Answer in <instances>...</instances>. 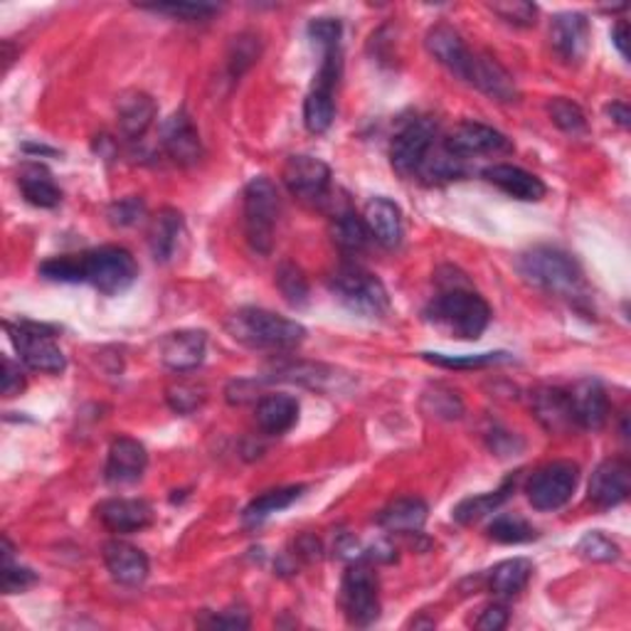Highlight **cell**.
Returning <instances> with one entry per match:
<instances>
[{
  "instance_id": "4316f807",
  "label": "cell",
  "mask_w": 631,
  "mask_h": 631,
  "mask_svg": "<svg viewBox=\"0 0 631 631\" xmlns=\"http://www.w3.org/2000/svg\"><path fill=\"white\" fill-rule=\"evenodd\" d=\"M254 417L264 434H269V437H279V434H286L298 422V400L292 395H284V392L264 395L257 402Z\"/></svg>"
},
{
  "instance_id": "bcb514c9",
  "label": "cell",
  "mask_w": 631,
  "mask_h": 631,
  "mask_svg": "<svg viewBox=\"0 0 631 631\" xmlns=\"http://www.w3.org/2000/svg\"><path fill=\"white\" fill-rule=\"evenodd\" d=\"M489 8L493 10V15H499L509 25H519V28L535 25L537 8L533 3H523V0H509V3H493Z\"/></svg>"
},
{
  "instance_id": "ac0fdd59",
  "label": "cell",
  "mask_w": 631,
  "mask_h": 631,
  "mask_svg": "<svg viewBox=\"0 0 631 631\" xmlns=\"http://www.w3.org/2000/svg\"><path fill=\"white\" fill-rule=\"evenodd\" d=\"M467 81L496 101L519 99V87H515L511 72L505 69L499 59L486 53H474Z\"/></svg>"
},
{
  "instance_id": "60d3db41",
  "label": "cell",
  "mask_w": 631,
  "mask_h": 631,
  "mask_svg": "<svg viewBox=\"0 0 631 631\" xmlns=\"http://www.w3.org/2000/svg\"><path fill=\"white\" fill-rule=\"evenodd\" d=\"M13 553H15L13 545H10L8 537H3V592L6 595L25 592L28 587H33L37 583V575L30 570V567L13 563Z\"/></svg>"
},
{
  "instance_id": "db71d44e",
  "label": "cell",
  "mask_w": 631,
  "mask_h": 631,
  "mask_svg": "<svg viewBox=\"0 0 631 631\" xmlns=\"http://www.w3.org/2000/svg\"><path fill=\"white\" fill-rule=\"evenodd\" d=\"M607 113H609V119H612V121L617 123V127L629 129L631 111H629V107L624 105V101H612V105L607 107Z\"/></svg>"
},
{
  "instance_id": "1f68e13d",
  "label": "cell",
  "mask_w": 631,
  "mask_h": 631,
  "mask_svg": "<svg viewBox=\"0 0 631 631\" xmlns=\"http://www.w3.org/2000/svg\"><path fill=\"white\" fill-rule=\"evenodd\" d=\"M533 577V563L525 557H513V561H503L489 573V589L496 597L511 599L519 597L527 587Z\"/></svg>"
},
{
  "instance_id": "9a60e30c",
  "label": "cell",
  "mask_w": 631,
  "mask_h": 631,
  "mask_svg": "<svg viewBox=\"0 0 631 631\" xmlns=\"http://www.w3.org/2000/svg\"><path fill=\"white\" fill-rule=\"evenodd\" d=\"M424 45H427V53L437 59L442 67H447L452 75H457L464 81L469 79L474 53L452 25H434L427 37H424Z\"/></svg>"
},
{
  "instance_id": "6da1fadb",
  "label": "cell",
  "mask_w": 631,
  "mask_h": 631,
  "mask_svg": "<svg viewBox=\"0 0 631 631\" xmlns=\"http://www.w3.org/2000/svg\"><path fill=\"white\" fill-rule=\"evenodd\" d=\"M40 276L62 284H91L101 294L127 292L137 282L139 264L123 247H97L81 254H59L40 264Z\"/></svg>"
},
{
  "instance_id": "f546056e",
  "label": "cell",
  "mask_w": 631,
  "mask_h": 631,
  "mask_svg": "<svg viewBox=\"0 0 631 631\" xmlns=\"http://www.w3.org/2000/svg\"><path fill=\"white\" fill-rule=\"evenodd\" d=\"M427 503L415 496H407V499H398L380 511L378 523L390 533H420L424 523H427Z\"/></svg>"
},
{
  "instance_id": "d4e9b609",
  "label": "cell",
  "mask_w": 631,
  "mask_h": 631,
  "mask_svg": "<svg viewBox=\"0 0 631 631\" xmlns=\"http://www.w3.org/2000/svg\"><path fill=\"white\" fill-rule=\"evenodd\" d=\"M159 107L146 91H123L117 101V117H119V131L129 141H139L146 133L153 121H156Z\"/></svg>"
},
{
  "instance_id": "f907efd6",
  "label": "cell",
  "mask_w": 631,
  "mask_h": 631,
  "mask_svg": "<svg viewBox=\"0 0 631 631\" xmlns=\"http://www.w3.org/2000/svg\"><path fill=\"white\" fill-rule=\"evenodd\" d=\"M505 624H509V609H505L503 605H491L481 612L479 622H476V629L501 631Z\"/></svg>"
},
{
  "instance_id": "7c38bea8",
  "label": "cell",
  "mask_w": 631,
  "mask_h": 631,
  "mask_svg": "<svg viewBox=\"0 0 631 631\" xmlns=\"http://www.w3.org/2000/svg\"><path fill=\"white\" fill-rule=\"evenodd\" d=\"M444 149L454 153L457 159L474 156H493V153H511L513 143L501 131H496L479 121H464L444 139Z\"/></svg>"
},
{
  "instance_id": "d590c367",
  "label": "cell",
  "mask_w": 631,
  "mask_h": 631,
  "mask_svg": "<svg viewBox=\"0 0 631 631\" xmlns=\"http://www.w3.org/2000/svg\"><path fill=\"white\" fill-rule=\"evenodd\" d=\"M489 537L503 545H519L535 541L537 531L531 523L523 521L521 515H499V519H493V523L489 525Z\"/></svg>"
},
{
  "instance_id": "3957f363",
  "label": "cell",
  "mask_w": 631,
  "mask_h": 631,
  "mask_svg": "<svg viewBox=\"0 0 631 631\" xmlns=\"http://www.w3.org/2000/svg\"><path fill=\"white\" fill-rule=\"evenodd\" d=\"M515 266L525 282L541 292L570 298V302L585 294L583 269L575 262V257L555 250V247H533L519 257Z\"/></svg>"
},
{
  "instance_id": "f5cc1de1",
  "label": "cell",
  "mask_w": 631,
  "mask_h": 631,
  "mask_svg": "<svg viewBox=\"0 0 631 631\" xmlns=\"http://www.w3.org/2000/svg\"><path fill=\"white\" fill-rule=\"evenodd\" d=\"M612 43L619 53H622V57H629V25H627V20H619V23L614 25Z\"/></svg>"
},
{
  "instance_id": "e575fe53",
  "label": "cell",
  "mask_w": 631,
  "mask_h": 631,
  "mask_svg": "<svg viewBox=\"0 0 631 631\" xmlns=\"http://www.w3.org/2000/svg\"><path fill=\"white\" fill-rule=\"evenodd\" d=\"M306 491V486H286V489H274L262 493L260 499H254L244 509V521L247 523H262L269 515H274L279 511H284L294 501L302 499V493Z\"/></svg>"
},
{
  "instance_id": "ffe728a7",
  "label": "cell",
  "mask_w": 631,
  "mask_h": 631,
  "mask_svg": "<svg viewBox=\"0 0 631 631\" xmlns=\"http://www.w3.org/2000/svg\"><path fill=\"white\" fill-rule=\"evenodd\" d=\"M483 178L489 181L496 188L503 191L509 198L515 200H523V203H537L545 198V183L537 178V175L527 173L519 165H511V163H496L489 165V168L483 171Z\"/></svg>"
},
{
  "instance_id": "8d00e7d4",
  "label": "cell",
  "mask_w": 631,
  "mask_h": 631,
  "mask_svg": "<svg viewBox=\"0 0 631 631\" xmlns=\"http://www.w3.org/2000/svg\"><path fill=\"white\" fill-rule=\"evenodd\" d=\"M276 286L282 296L286 298V304H292L296 308H302L308 304V282L302 269L292 262H282L276 269Z\"/></svg>"
},
{
  "instance_id": "484cf974",
  "label": "cell",
  "mask_w": 631,
  "mask_h": 631,
  "mask_svg": "<svg viewBox=\"0 0 631 631\" xmlns=\"http://www.w3.org/2000/svg\"><path fill=\"white\" fill-rule=\"evenodd\" d=\"M533 412L547 432L565 434L577 427L570 395L561 388H543L533 395Z\"/></svg>"
},
{
  "instance_id": "277c9868",
  "label": "cell",
  "mask_w": 631,
  "mask_h": 631,
  "mask_svg": "<svg viewBox=\"0 0 631 631\" xmlns=\"http://www.w3.org/2000/svg\"><path fill=\"white\" fill-rule=\"evenodd\" d=\"M227 330L237 344L254 350H294L306 338L302 324L266 308H240L227 318Z\"/></svg>"
},
{
  "instance_id": "7bdbcfd3",
  "label": "cell",
  "mask_w": 631,
  "mask_h": 631,
  "mask_svg": "<svg viewBox=\"0 0 631 631\" xmlns=\"http://www.w3.org/2000/svg\"><path fill=\"white\" fill-rule=\"evenodd\" d=\"M424 405L429 407L434 417H442V420H459L464 415L461 398L457 395V392L444 385H434L427 395H424Z\"/></svg>"
},
{
  "instance_id": "4dcf8cb0",
  "label": "cell",
  "mask_w": 631,
  "mask_h": 631,
  "mask_svg": "<svg viewBox=\"0 0 631 631\" xmlns=\"http://www.w3.org/2000/svg\"><path fill=\"white\" fill-rule=\"evenodd\" d=\"M18 185L25 200L35 208H57L62 203V191L55 185L53 175L40 163H28L18 175Z\"/></svg>"
},
{
  "instance_id": "4fadbf2b",
  "label": "cell",
  "mask_w": 631,
  "mask_h": 631,
  "mask_svg": "<svg viewBox=\"0 0 631 631\" xmlns=\"http://www.w3.org/2000/svg\"><path fill=\"white\" fill-rule=\"evenodd\" d=\"M284 185L304 203H318L330 188V168L314 156H292L284 165Z\"/></svg>"
},
{
  "instance_id": "44dd1931",
  "label": "cell",
  "mask_w": 631,
  "mask_h": 631,
  "mask_svg": "<svg viewBox=\"0 0 631 631\" xmlns=\"http://www.w3.org/2000/svg\"><path fill=\"white\" fill-rule=\"evenodd\" d=\"M97 515L111 533L119 535L139 533L153 523V509L141 499H109L97 505Z\"/></svg>"
},
{
  "instance_id": "30bf717a",
  "label": "cell",
  "mask_w": 631,
  "mask_h": 631,
  "mask_svg": "<svg viewBox=\"0 0 631 631\" xmlns=\"http://www.w3.org/2000/svg\"><path fill=\"white\" fill-rule=\"evenodd\" d=\"M579 481V469L573 461H553L527 479L525 493L535 511H557L573 499Z\"/></svg>"
},
{
  "instance_id": "816d5d0a",
  "label": "cell",
  "mask_w": 631,
  "mask_h": 631,
  "mask_svg": "<svg viewBox=\"0 0 631 631\" xmlns=\"http://www.w3.org/2000/svg\"><path fill=\"white\" fill-rule=\"evenodd\" d=\"M208 627H217V629H247L250 627V617H247V612H240V609H227V612H220V614H215Z\"/></svg>"
},
{
  "instance_id": "8992f818",
  "label": "cell",
  "mask_w": 631,
  "mask_h": 631,
  "mask_svg": "<svg viewBox=\"0 0 631 631\" xmlns=\"http://www.w3.org/2000/svg\"><path fill=\"white\" fill-rule=\"evenodd\" d=\"M279 210H282L279 191H276V185L266 178V175H260V178H252L250 183H247L244 232L254 252H260V254L272 252Z\"/></svg>"
},
{
  "instance_id": "7402d4cb",
  "label": "cell",
  "mask_w": 631,
  "mask_h": 631,
  "mask_svg": "<svg viewBox=\"0 0 631 631\" xmlns=\"http://www.w3.org/2000/svg\"><path fill=\"white\" fill-rule=\"evenodd\" d=\"M551 43L565 62H579L589 47V20L583 13H561L553 18Z\"/></svg>"
},
{
  "instance_id": "681fc988",
  "label": "cell",
  "mask_w": 631,
  "mask_h": 631,
  "mask_svg": "<svg viewBox=\"0 0 631 631\" xmlns=\"http://www.w3.org/2000/svg\"><path fill=\"white\" fill-rule=\"evenodd\" d=\"M25 388V376L23 370H20L18 363L10 360V356L3 358V395L6 398H15L23 392Z\"/></svg>"
},
{
  "instance_id": "8fae6325",
  "label": "cell",
  "mask_w": 631,
  "mask_h": 631,
  "mask_svg": "<svg viewBox=\"0 0 631 631\" xmlns=\"http://www.w3.org/2000/svg\"><path fill=\"white\" fill-rule=\"evenodd\" d=\"M340 77V50H330L324 53L320 67L314 77V87L306 95L304 101V123L312 133H326L334 123L336 105H334V91Z\"/></svg>"
},
{
  "instance_id": "2e32d148",
  "label": "cell",
  "mask_w": 631,
  "mask_h": 631,
  "mask_svg": "<svg viewBox=\"0 0 631 631\" xmlns=\"http://www.w3.org/2000/svg\"><path fill=\"white\" fill-rule=\"evenodd\" d=\"M631 489V471L629 464L622 459H607L595 469L592 479H589V501L597 509H614V505L624 503Z\"/></svg>"
},
{
  "instance_id": "ee69618b",
  "label": "cell",
  "mask_w": 631,
  "mask_h": 631,
  "mask_svg": "<svg viewBox=\"0 0 631 631\" xmlns=\"http://www.w3.org/2000/svg\"><path fill=\"white\" fill-rule=\"evenodd\" d=\"M168 405L178 415H191V412L198 410L205 402V390L198 385H188V382H178V385L168 388Z\"/></svg>"
},
{
  "instance_id": "cb8c5ba5",
  "label": "cell",
  "mask_w": 631,
  "mask_h": 631,
  "mask_svg": "<svg viewBox=\"0 0 631 631\" xmlns=\"http://www.w3.org/2000/svg\"><path fill=\"white\" fill-rule=\"evenodd\" d=\"M105 563L111 577L121 585L137 587L149 577V557L127 541H109L105 545Z\"/></svg>"
},
{
  "instance_id": "f35d334b",
  "label": "cell",
  "mask_w": 631,
  "mask_h": 631,
  "mask_svg": "<svg viewBox=\"0 0 631 631\" xmlns=\"http://www.w3.org/2000/svg\"><path fill=\"white\" fill-rule=\"evenodd\" d=\"M141 10H149V13L156 15H168L173 20H181V23H208L210 18L220 13V8L208 3H159L141 6Z\"/></svg>"
},
{
  "instance_id": "ab89813d",
  "label": "cell",
  "mask_w": 631,
  "mask_h": 631,
  "mask_svg": "<svg viewBox=\"0 0 631 631\" xmlns=\"http://www.w3.org/2000/svg\"><path fill=\"white\" fill-rule=\"evenodd\" d=\"M577 555L589 563H617L622 551H619V545L602 531H589L583 535V541L577 543Z\"/></svg>"
},
{
  "instance_id": "9c48e42d",
  "label": "cell",
  "mask_w": 631,
  "mask_h": 631,
  "mask_svg": "<svg viewBox=\"0 0 631 631\" xmlns=\"http://www.w3.org/2000/svg\"><path fill=\"white\" fill-rule=\"evenodd\" d=\"M340 605H344L348 622L356 627H370L380 617L378 577L370 563H350L344 587H340Z\"/></svg>"
},
{
  "instance_id": "603a6c76",
  "label": "cell",
  "mask_w": 631,
  "mask_h": 631,
  "mask_svg": "<svg viewBox=\"0 0 631 631\" xmlns=\"http://www.w3.org/2000/svg\"><path fill=\"white\" fill-rule=\"evenodd\" d=\"M567 395H570L579 429L597 432L605 427L609 417V400L605 388L597 380H579Z\"/></svg>"
},
{
  "instance_id": "c3c4849f",
  "label": "cell",
  "mask_w": 631,
  "mask_h": 631,
  "mask_svg": "<svg viewBox=\"0 0 631 631\" xmlns=\"http://www.w3.org/2000/svg\"><path fill=\"white\" fill-rule=\"evenodd\" d=\"M109 217H111L113 225L131 227V225H137L143 220V217H146V205H143L141 198H123V200L111 205Z\"/></svg>"
},
{
  "instance_id": "74e56055",
  "label": "cell",
  "mask_w": 631,
  "mask_h": 631,
  "mask_svg": "<svg viewBox=\"0 0 631 631\" xmlns=\"http://www.w3.org/2000/svg\"><path fill=\"white\" fill-rule=\"evenodd\" d=\"M547 113H551V121L555 127L565 133H570V137H583V133H587V117L575 101L557 97L553 101H547Z\"/></svg>"
},
{
  "instance_id": "52a82bcc",
  "label": "cell",
  "mask_w": 631,
  "mask_h": 631,
  "mask_svg": "<svg viewBox=\"0 0 631 631\" xmlns=\"http://www.w3.org/2000/svg\"><path fill=\"white\" fill-rule=\"evenodd\" d=\"M6 330L10 336V344L18 350L20 360H23L30 370L50 372V376H57V372L65 370L67 360L62 348L57 346V330L53 326L33 324V320H18V324L6 320Z\"/></svg>"
},
{
  "instance_id": "b9f144b4",
  "label": "cell",
  "mask_w": 631,
  "mask_h": 631,
  "mask_svg": "<svg viewBox=\"0 0 631 631\" xmlns=\"http://www.w3.org/2000/svg\"><path fill=\"white\" fill-rule=\"evenodd\" d=\"M422 360H427L432 366L439 368H486V366H496V363H505L509 360V353H479V356H444V353H422Z\"/></svg>"
},
{
  "instance_id": "7dc6e473",
  "label": "cell",
  "mask_w": 631,
  "mask_h": 631,
  "mask_svg": "<svg viewBox=\"0 0 631 631\" xmlns=\"http://www.w3.org/2000/svg\"><path fill=\"white\" fill-rule=\"evenodd\" d=\"M257 57H260V43H257L254 35H240V37H235L232 55H230V72H232V77H240L244 69H250V67L254 65Z\"/></svg>"
},
{
  "instance_id": "ba28073f",
  "label": "cell",
  "mask_w": 631,
  "mask_h": 631,
  "mask_svg": "<svg viewBox=\"0 0 631 631\" xmlns=\"http://www.w3.org/2000/svg\"><path fill=\"white\" fill-rule=\"evenodd\" d=\"M437 141V121L432 117H415L402 127L390 143V163L402 178L417 175L422 163L434 149Z\"/></svg>"
},
{
  "instance_id": "d6986e66",
  "label": "cell",
  "mask_w": 631,
  "mask_h": 631,
  "mask_svg": "<svg viewBox=\"0 0 631 631\" xmlns=\"http://www.w3.org/2000/svg\"><path fill=\"white\" fill-rule=\"evenodd\" d=\"M208 336L203 330H175L161 340V360L175 372H188L203 366Z\"/></svg>"
},
{
  "instance_id": "f6af8a7d",
  "label": "cell",
  "mask_w": 631,
  "mask_h": 631,
  "mask_svg": "<svg viewBox=\"0 0 631 631\" xmlns=\"http://www.w3.org/2000/svg\"><path fill=\"white\" fill-rule=\"evenodd\" d=\"M340 33H344V25L336 18H316L308 23V35H312L314 43L330 53V50H340Z\"/></svg>"
},
{
  "instance_id": "e0dca14e",
  "label": "cell",
  "mask_w": 631,
  "mask_h": 631,
  "mask_svg": "<svg viewBox=\"0 0 631 631\" xmlns=\"http://www.w3.org/2000/svg\"><path fill=\"white\" fill-rule=\"evenodd\" d=\"M149 467V454L146 447L139 439L119 437L111 442L107 469L105 476L111 486H129L137 483Z\"/></svg>"
},
{
  "instance_id": "836d02e7",
  "label": "cell",
  "mask_w": 631,
  "mask_h": 631,
  "mask_svg": "<svg viewBox=\"0 0 631 631\" xmlns=\"http://www.w3.org/2000/svg\"><path fill=\"white\" fill-rule=\"evenodd\" d=\"M330 235H334V242L338 244V250L346 252V254L366 252L370 240H372V235H370L363 217H358L356 213H350V210L336 215L334 225H330Z\"/></svg>"
},
{
  "instance_id": "83f0119b",
  "label": "cell",
  "mask_w": 631,
  "mask_h": 631,
  "mask_svg": "<svg viewBox=\"0 0 631 631\" xmlns=\"http://www.w3.org/2000/svg\"><path fill=\"white\" fill-rule=\"evenodd\" d=\"M363 220L372 235V240L382 247H398L402 242V213L392 200L388 198H372L366 205Z\"/></svg>"
},
{
  "instance_id": "f1b7e54d",
  "label": "cell",
  "mask_w": 631,
  "mask_h": 631,
  "mask_svg": "<svg viewBox=\"0 0 631 631\" xmlns=\"http://www.w3.org/2000/svg\"><path fill=\"white\" fill-rule=\"evenodd\" d=\"M185 232L183 215L173 208H163L156 217H153L151 230H149V247L156 262H168L178 250V242Z\"/></svg>"
},
{
  "instance_id": "7a4b0ae2",
  "label": "cell",
  "mask_w": 631,
  "mask_h": 631,
  "mask_svg": "<svg viewBox=\"0 0 631 631\" xmlns=\"http://www.w3.org/2000/svg\"><path fill=\"white\" fill-rule=\"evenodd\" d=\"M442 292L424 308V318L449 336L476 340L491 324V306L469 286L467 279H439Z\"/></svg>"
},
{
  "instance_id": "5bb4252c",
  "label": "cell",
  "mask_w": 631,
  "mask_h": 631,
  "mask_svg": "<svg viewBox=\"0 0 631 631\" xmlns=\"http://www.w3.org/2000/svg\"><path fill=\"white\" fill-rule=\"evenodd\" d=\"M161 146L175 165H195L203 159V141L200 133L195 129L193 119L188 117V111L178 109L171 119H165L161 129Z\"/></svg>"
},
{
  "instance_id": "5b68a950",
  "label": "cell",
  "mask_w": 631,
  "mask_h": 631,
  "mask_svg": "<svg viewBox=\"0 0 631 631\" xmlns=\"http://www.w3.org/2000/svg\"><path fill=\"white\" fill-rule=\"evenodd\" d=\"M330 292L336 294V298L344 306H348L353 314L368 316V318H380L388 314L390 298L385 286H382L380 279L368 272L360 264H340L334 274L328 276Z\"/></svg>"
},
{
  "instance_id": "d6a6232c",
  "label": "cell",
  "mask_w": 631,
  "mask_h": 631,
  "mask_svg": "<svg viewBox=\"0 0 631 631\" xmlns=\"http://www.w3.org/2000/svg\"><path fill=\"white\" fill-rule=\"evenodd\" d=\"M513 489H515V479H509L501 486V489H496L491 493H481V496H471V499H464L452 513L454 521L461 523V525H471L476 521L486 519V515L499 511L501 505L509 501V496Z\"/></svg>"
}]
</instances>
